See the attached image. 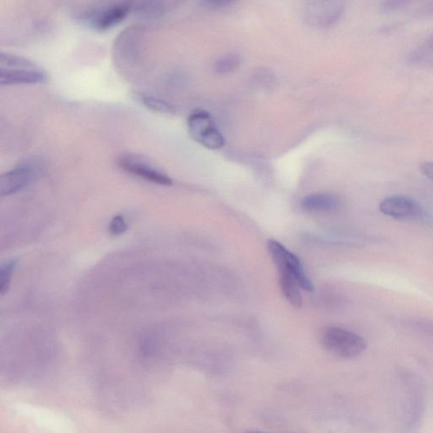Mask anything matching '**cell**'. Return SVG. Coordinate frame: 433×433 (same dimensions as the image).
Wrapping results in <instances>:
<instances>
[{"label": "cell", "instance_id": "7a4b0ae2", "mask_svg": "<svg viewBox=\"0 0 433 433\" xmlns=\"http://www.w3.org/2000/svg\"><path fill=\"white\" fill-rule=\"evenodd\" d=\"M323 348L331 355L351 359L366 351L367 341L360 335L338 327L325 328L321 337Z\"/></svg>", "mask_w": 433, "mask_h": 433}, {"label": "cell", "instance_id": "ffe728a7", "mask_svg": "<svg viewBox=\"0 0 433 433\" xmlns=\"http://www.w3.org/2000/svg\"><path fill=\"white\" fill-rule=\"evenodd\" d=\"M421 13L424 14H433V2L427 3V5L423 7L421 10Z\"/></svg>", "mask_w": 433, "mask_h": 433}, {"label": "cell", "instance_id": "8fae6325", "mask_svg": "<svg viewBox=\"0 0 433 433\" xmlns=\"http://www.w3.org/2000/svg\"><path fill=\"white\" fill-rule=\"evenodd\" d=\"M280 283L281 290H282L284 297L288 302L295 308H301L302 297L297 277L290 271L285 269L279 270Z\"/></svg>", "mask_w": 433, "mask_h": 433}, {"label": "cell", "instance_id": "30bf717a", "mask_svg": "<svg viewBox=\"0 0 433 433\" xmlns=\"http://www.w3.org/2000/svg\"><path fill=\"white\" fill-rule=\"evenodd\" d=\"M341 201L336 195L315 193L306 197L301 201V208L310 212H330L341 207Z\"/></svg>", "mask_w": 433, "mask_h": 433}, {"label": "cell", "instance_id": "277c9868", "mask_svg": "<svg viewBox=\"0 0 433 433\" xmlns=\"http://www.w3.org/2000/svg\"><path fill=\"white\" fill-rule=\"evenodd\" d=\"M118 165L129 174L140 177L160 186H172L173 180L166 173L151 162L149 158L133 153H125L118 158Z\"/></svg>", "mask_w": 433, "mask_h": 433}, {"label": "cell", "instance_id": "ba28073f", "mask_svg": "<svg viewBox=\"0 0 433 433\" xmlns=\"http://www.w3.org/2000/svg\"><path fill=\"white\" fill-rule=\"evenodd\" d=\"M379 211L395 219L417 220L425 216L424 209L417 201L403 196L384 198L379 204Z\"/></svg>", "mask_w": 433, "mask_h": 433}, {"label": "cell", "instance_id": "8992f818", "mask_svg": "<svg viewBox=\"0 0 433 433\" xmlns=\"http://www.w3.org/2000/svg\"><path fill=\"white\" fill-rule=\"evenodd\" d=\"M268 249L273 261L275 263L277 269H286L294 274L298 281V284L303 290L312 292L313 284L306 275L304 269L299 258L286 248L277 243V240H270L268 243Z\"/></svg>", "mask_w": 433, "mask_h": 433}, {"label": "cell", "instance_id": "5b68a950", "mask_svg": "<svg viewBox=\"0 0 433 433\" xmlns=\"http://www.w3.org/2000/svg\"><path fill=\"white\" fill-rule=\"evenodd\" d=\"M42 165L36 160H27L14 166L0 179V195L10 196L31 185L40 175Z\"/></svg>", "mask_w": 433, "mask_h": 433}, {"label": "cell", "instance_id": "ac0fdd59", "mask_svg": "<svg viewBox=\"0 0 433 433\" xmlns=\"http://www.w3.org/2000/svg\"><path fill=\"white\" fill-rule=\"evenodd\" d=\"M422 175L433 182V162H425L421 165Z\"/></svg>", "mask_w": 433, "mask_h": 433}, {"label": "cell", "instance_id": "9a60e30c", "mask_svg": "<svg viewBox=\"0 0 433 433\" xmlns=\"http://www.w3.org/2000/svg\"><path fill=\"white\" fill-rule=\"evenodd\" d=\"M16 261L12 260L5 262L0 270V293L5 295L9 291L14 269H16Z\"/></svg>", "mask_w": 433, "mask_h": 433}, {"label": "cell", "instance_id": "3957f363", "mask_svg": "<svg viewBox=\"0 0 433 433\" xmlns=\"http://www.w3.org/2000/svg\"><path fill=\"white\" fill-rule=\"evenodd\" d=\"M190 135L206 149L218 150L225 145V138L216 126L214 118L208 112L196 110L187 119Z\"/></svg>", "mask_w": 433, "mask_h": 433}, {"label": "cell", "instance_id": "2e32d148", "mask_svg": "<svg viewBox=\"0 0 433 433\" xmlns=\"http://www.w3.org/2000/svg\"><path fill=\"white\" fill-rule=\"evenodd\" d=\"M128 225L124 216L116 215L111 219L110 225H108V232L111 236H120L127 231Z\"/></svg>", "mask_w": 433, "mask_h": 433}, {"label": "cell", "instance_id": "9c48e42d", "mask_svg": "<svg viewBox=\"0 0 433 433\" xmlns=\"http://www.w3.org/2000/svg\"><path fill=\"white\" fill-rule=\"evenodd\" d=\"M344 10L341 2H312L308 5L306 16L316 26L330 27L336 21Z\"/></svg>", "mask_w": 433, "mask_h": 433}, {"label": "cell", "instance_id": "e0dca14e", "mask_svg": "<svg viewBox=\"0 0 433 433\" xmlns=\"http://www.w3.org/2000/svg\"><path fill=\"white\" fill-rule=\"evenodd\" d=\"M204 5L208 7V8L211 9H220V8H225V7H228L230 5H232V1H223V0H211V1H205L203 2Z\"/></svg>", "mask_w": 433, "mask_h": 433}, {"label": "cell", "instance_id": "52a82bcc", "mask_svg": "<svg viewBox=\"0 0 433 433\" xmlns=\"http://www.w3.org/2000/svg\"><path fill=\"white\" fill-rule=\"evenodd\" d=\"M132 10L129 3H108L92 10L88 14L86 20L96 30L107 31L122 23L131 13Z\"/></svg>", "mask_w": 433, "mask_h": 433}, {"label": "cell", "instance_id": "7c38bea8", "mask_svg": "<svg viewBox=\"0 0 433 433\" xmlns=\"http://www.w3.org/2000/svg\"><path fill=\"white\" fill-rule=\"evenodd\" d=\"M410 60L419 66L433 67V37L411 54Z\"/></svg>", "mask_w": 433, "mask_h": 433}, {"label": "cell", "instance_id": "d6986e66", "mask_svg": "<svg viewBox=\"0 0 433 433\" xmlns=\"http://www.w3.org/2000/svg\"><path fill=\"white\" fill-rule=\"evenodd\" d=\"M407 3L406 1H387L384 3V8L386 10H399Z\"/></svg>", "mask_w": 433, "mask_h": 433}, {"label": "cell", "instance_id": "5bb4252c", "mask_svg": "<svg viewBox=\"0 0 433 433\" xmlns=\"http://www.w3.org/2000/svg\"><path fill=\"white\" fill-rule=\"evenodd\" d=\"M140 102L143 103V106L149 108L151 110L158 112L161 114H172L174 112V108L171 104L166 102L164 100L158 99V97L140 95Z\"/></svg>", "mask_w": 433, "mask_h": 433}, {"label": "cell", "instance_id": "44dd1931", "mask_svg": "<svg viewBox=\"0 0 433 433\" xmlns=\"http://www.w3.org/2000/svg\"><path fill=\"white\" fill-rule=\"evenodd\" d=\"M247 433H266V432H247Z\"/></svg>", "mask_w": 433, "mask_h": 433}, {"label": "cell", "instance_id": "4fadbf2b", "mask_svg": "<svg viewBox=\"0 0 433 433\" xmlns=\"http://www.w3.org/2000/svg\"><path fill=\"white\" fill-rule=\"evenodd\" d=\"M240 58L236 54H228L219 58L214 64V70L218 74H228L240 66Z\"/></svg>", "mask_w": 433, "mask_h": 433}, {"label": "cell", "instance_id": "6da1fadb", "mask_svg": "<svg viewBox=\"0 0 433 433\" xmlns=\"http://www.w3.org/2000/svg\"><path fill=\"white\" fill-rule=\"evenodd\" d=\"M47 81L43 69L27 58L10 53L0 54V84H38Z\"/></svg>", "mask_w": 433, "mask_h": 433}]
</instances>
